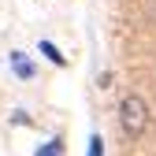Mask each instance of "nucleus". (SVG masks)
I'll use <instances>...</instances> for the list:
<instances>
[{"label":"nucleus","instance_id":"1","mask_svg":"<svg viewBox=\"0 0 156 156\" xmlns=\"http://www.w3.org/2000/svg\"><path fill=\"white\" fill-rule=\"evenodd\" d=\"M119 126L126 138H141L149 130V104L141 101L138 93H126L123 104H119Z\"/></svg>","mask_w":156,"mask_h":156},{"label":"nucleus","instance_id":"2","mask_svg":"<svg viewBox=\"0 0 156 156\" xmlns=\"http://www.w3.org/2000/svg\"><path fill=\"white\" fill-rule=\"evenodd\" d=\"M11 71L23 78V82H26V78H34V63H30V56H26V52H11Z\"/></svg>","mask_w":156,"mask_h":156},{"label":"nucleus","instance_id":"3","mask_svg":"<svg viewBox=\"0 0 156 156\" xmlns=\"http://www.w3.org/2000/svg\"><path fill=\"white\" fill-rule=\"evenodd\" d=\"M41 56H48V60H52L56 67H63V63H67V56H63L60 48H56L52 41H41Z\"/></svg>","mask_w":156,"mask_h":156},{"label":"nucleus","instance_id":"4","mask_svg":"<svg viewBox=\"0 0 156 156\" xmlns=\"http://www.w3.org/2000/svg\"><path fill=\"white\" fill-rule=\"evenodd\" d=\"M37 156H63V141H60V138H52L48 145L37 149Z\"/></svg>","mask_w":156,"mask_h":156},{"label":"nucleus","instance_id":"5","mask_svg":"<svg viewBox=\"0 0 156 156\" xmlns=\"http://www.w3.org/2000/svg\"><path fill=\"white\" fill-rule=\"evenodd\" d=\"M86 156H104V138H101V134L89 138V152H86Z\"/></svg>","mask_w":156,"mask_h":156}]
</instances>
